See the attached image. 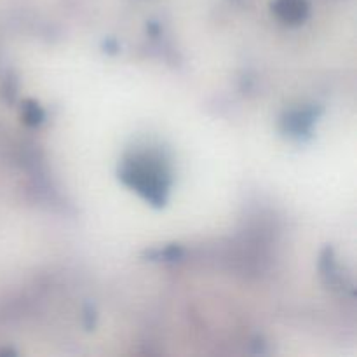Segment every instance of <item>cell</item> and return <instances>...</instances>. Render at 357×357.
<instances>
[{
	"label": "cell",
	"instance_id": "cell-1",
	"mask_svg": "<svg viewBox=\"0 0 357 357\" xmlns=\"http://www.w3.org/2000/svg\"><path fill=\"white\" fill-rule=\"evenodd\" d=\"M278 10L286 20H298L305 13V2L303 0H279Z\"/></svg>",
	"mask_w": 357,
	"mask_h": 357
}]
</instances>
